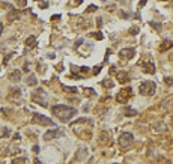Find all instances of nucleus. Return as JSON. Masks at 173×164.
Segmentation results:
<instances>
[{"mask_svg":"<svg viewBox=\"0 0 173 164\" xmlns=\"http://www.w3.org/2000/svg\"><path fill=\"white\" fill-rule=\"evenodd\" d=\"M96 9H98L96 6H89V8H87V11H86V12H87V14H90V12H95Z\"/></svg>","mask_w":173,"mask_h":164,"instance_id":"obj_26","label":"nucleus"},{"mask_svg":"<svg viewBox=\"0 0 173 164\" xmlns=\"http://www.w3.org/2000/svg\"><path fill=\"white\" fill-rule=\"evenodd\" d=\"M83 122H87V119L86 118H80V119H77L74 124H83Z\"/></svg>","mask_w":173,"mask_h":164,"instance_id":"obj_27","label":"nucleus"},{"mask_svg":"<svg viewBox=\"0 0 173 164\" xmlns=\"http://www.w3.org/2000/svg\"><path fill=\"white\" fill-rule=\"evenodd\" d=\"M118 81L122 83V84L128 83V81H129V74L125 72V71H119V72H118Z\"/></svg>","mask_w":173,"mask_h":164,"instance_id":"obj_11","label":"nucleus"},{"mask_svg":"<svg viewBox=\"0 0 173 164\" xmlns=\"http://www.w3.org/2000/svg\"><path fill=\"white\" fill-rule=\"evenodd\" d=\"M74 2H75V5H80V3H81V0H74Z\"/></svg>","mask_w":173,"mask_h":164,"instance_id":"obj_38","label":"nucleus"},{"mask_svg":"<svg viewBox=\"0 0 173 164\" xmlns=\"http://www.w3.org/2000/svg\"><path fill=\"white\" fill-rule=\"evenodd\" d=\"M122 17H123V18H129V14H128V12H125V11H123V12H122Z\"/></svg>","mask_w":173,"mask_h":164,"instance_id":"obj_33","label":"nucleus"},{"mask_svg":"<svg viewBox=\"0 0 173 164\" xmlns=\"http://www.w3.org/2000/svg\"><path fill=\"white\" fill-rule=\"evenodd\" d=\"M102 86L104 87H113V81L110 80V78H106V80H102Z\"/></svg>","mask_w":173,"mask_h":164,"instance_id":"obj_20","label":"nucleus"},{"mask_svg":"<svg viewBox=\"0 0 173 164\" xmlns=\"http://www.w3.org/2000/svg\"><path fill=\"white\" fill-rule=\"evenodd\" d=\"M172 125H173V118H172Z\"/></svg>","mask_w":173,"mask_h":164,"instance_id":"obj_39","label":"nucleus"},{"mask_svg":"<svg viewBox=\"0 0 173 164\" xmlns=\"http://www.w3.org/2000/svg\"><path fill=\"white\" fill-rule=\"evenodd\" d=\"M152 130H154V131H156V133H161V131H164V125H162V124H160V122H156V124H154V125H152Z\"/></svg>","mask_w":173,"mask_h":164,"instance_id":"obj_15","label":"nucleus"},{"mask_svg":"<svg viewBox=\"0 0 173 164\" xmlns=\"http://www.w3.org/2000/svg\"><path fill=\"white\" fill-rule=\"evenodd\" d=\"M129 33H131V35H135V33H139V27H133V29L129 30Z\"/></svg>","mask_w":173,"mask_h":164,"instance_id":"obj_29","label":"nucleus"},{"mask_svg":"<svg viewBox=\"0 0 173 164\" xmlns=\"http://www.w3.org/2000/svg\"><path fill=\"white\" fill-rule=\"evenodd\" d=\"M96 23H98V26H99V27H101V24H102V20H101V18H98V20H96Z\"/></svg>","mask_w":173,"mask_h":164,"instance_id":"obj_36","label":"nucleus"},{"mask_svg":"<svg viewBox=\"0 0 173 164\" xmlns=\"http://www.w3.org/2000/svg\"><path fill=\"white\" fill-rule=\"evenodd\" d=\"M131 95H133V91H131V87H125V89H122V91L118 93L116 99H118L119 102H127L128 99L131 98Z\"/></svg>","mask_w":173,"mask_h":164,"instance_id":"obj_6","label":"nucleus"},{"mask_svg":"<svg viewBox=\"0 0 173 164\" xmlns=\"http://www.w3.org/2000/svg\"><path fill=\"white\" fill-rule=\"evenodd\" d=\"M12 56H14V53H9V54L5 57V59H3V63H5V65H8V62L11 60V57H12Z\"/></svg>","mask_w":173,"mask_h":164,"instance_id":"obj_24","label":"nucleus"},{"mask_svg":"<svg viewBox=\"0 0 173 164\" xmlns=\"http://www.w3.org/2000/svg\"><path fill=\"white\" fill-rule=\"evenodd\" d=\"M134 54H135V50H134V48H123V50L119 51V56L122 57V59H125V60L133 59Z\"/></svg>","mask_w":173,"mask_h":164,"instance_id":"obj_8","label":"nucleus"},{"mask_svg":"<svg viewBox=\"0 0 173 164\" xmlns=\"http://www.w3.org/2000/svg\"><path fill=\"white\" fill-rule=\"evenodd\" d=\"M44 93V91H38V92H36L35 95H33V101L35 102H38V104H41V105H42V107H47V101H45V97H42V98H41V95H42Z\"/></svg>","mask_w":173,"mask_h":164,"instance_id":"obj_9","label":"nucleus"},{"mask_svg":"<svg viewBox=\"0 0 173 164\" xmlns=\"http://www.w3.org/2000/svg\"><path fill=\"white\" fill-rule=\"evenodd\" d=\"M9 80L11 81H20L21 80V72L20 71H12L11 74H9Z\"/></svg>","mask_w":173,"mask_h":164,"instance_id":"obj_14","label":"nucleus"},{"mask_svg":"<svg viewBox=\"0 0 173 164\" xmlns=\"http://www.w3.org/2000/svg\"><path fill=\"white\" fill-rule=\"evenodd\" d=\"M14 163H26V158H17V160H14Z\"/></svg>","mask_w":173,"mask_h":164,"instance_id":"obj_31","label":"nucleus"},{"mask_svg":"<svg viewBox=\"0 0 173 164\" xmlns=\"http://www.w3.org/2000/svg\"><path fill=\"white\" fill-rule=\"evenodd\" d=\"M27 84H29V86H36V84H38V80H36V77H35V75H29V78H27Z\"/></svg>","mask_w":173,"mask_h":164,"instance_id":"obj_17","label":"nucleus"},{"mask_svg":"<svg viewBox=\"0 0 173 164\" xmlns=\"http://www.w3.org/2000/svg\"><path fill=\"white\" fill-rule=\"evenodd\" d=\"M86 95H95V91H92V89H86Z\"/></svg>","mask_w":173,"mask_h":164,"instance_id":"obj_30","label":"nucleus"},{"mask_svg":"<svg viewBox=\"0 0 173 164\" xmlns=\"http://www.w3.org/2000/svg\"><path fill=\"white\" fill-rule=\"evenodd\" d=\"M133 142H134V136L131 134V133H122L119 137V145L120 147H128L133 145Z\"/></svg>","mask_w":173,"mask_h":164,"instance_id":"obj_4","label":"nucleus"},{"mask_svg":"<svg viewBox=\"0 0 173 164\" xmlns=\"http://www.w3.org/2000/svg\"><path fill=\"white\" fill-rule=\"evenodd\" d=\"M146 2H148V0H140V8H143L146 5Z\"/></svg>","mask_w":173,"mask_h":164,"instance_id":"obj_35","label":"nucleus"},{"mask_svg":"<svg viewBox=\"0 0 173 164\" xmlns=\"http://www.w3.org/2000/svg\"><path fill=\"white\" fill-rule=\"evenodd\" d=\"M32 124H38V125L48 126V125H53V120L48 119V118H47V116H44V114L35 113V114H33V118H32Z\"/></svg>","mask_w":173,"mask_h":164,"instance_id":"obj_3","label":"nucleus"},{"mask_svg":"<svg viewBox=\"0 0 173 164\" xmlns=\"http://www.w3.org/2000/svg\"><path fill=\"white\" fill-rule=\"evenodd\" d=\"M54 116H57L60 120H69L71 118H74L77 114V110L74 107H69V105H53L51 108Z\"/></svg>","mask_w":173,"mask_h":164,"instance_id":"obj_1","label":"nucleus"},{"mask_svg":"<svg viewBox=\"0 0 173 164\" xmlns=\"http://www.w3.org/2000/svg\"><path fill=\"white\" fill-rule=\"evenodd\" d=\"M63 136V130L62 128H56V130H50L44 134V140H51L56 139V137H62Z\"/></svg>","mask_w":173,"mask_h":164,"instance_id":"obj_7","label":"nucleus"},{"mask_svg":"<svg viewBox=\"0 0 173 164\" xmlns=\"http://www.w3.org/2000/svg\"><path fill=\"white\" fill-rule=\"evenodd\" d=\"M83 42H85V41H83V39H78V41L75 42V47H78V45H81V44H83Z\"/></svg>","mask_w":173,"mask_h":164,"instance_id":"obj_34","label":"nucleus"},{"mask_svg":"<svg viewBox=\"0 0 173 164\" xmlns=\"http://www.w3.org/2000/svg\"><path fill=\"white\" fill-rule=\"evenodd\" d=\"M164 83L167 86H173V78L172 77H164Z\"/></svg>","mask_w":173,"mask_h":164,"instance_id":"obj_23","label":"nucleus"},{"mask_svg":"<svg viewBox=\"0 0 173 164\" xmlns=\"http://www.w3.org/2000/svg\"><path fill=\"white\" fill-rule=\"evenodd\" d=\"M35 44H36V38L35 36H29L27 41H26V45L27 47H35Z\"/></svg>","mask_w":173,"mask_h":164,"instance_id":"obj_16","label":"nucleus"},{"mask_svg":"<svg viewBox=\"0 0 173 164\" xmlns=\"http://www.w3.org/2000/svg\"><path fill=\"white\" fill-rule=\"evenodd\" d=\"M149 26H152V27H154L155 30H160V29L162 27V24H161V23H156V21H151Z\"/></svg>","mask_w":173,"mask_h":164,"instance_id":"obj_19","label":"nucleus"},{"mask_svg":"<svg viewBox=\"0 0 173 164\" xmlns=\"http://www.w3.org/2000/svg\"><path fill=\"white\" fill-rule=\"evenodd\" d=\"M125 116H137V110L127 108V110H125Z\"/></svg>","mask_w":173,"mask_h":164,"instance_id":"obj_18","label":"nucleus"},{"mask_svg":"<svg viewBox=\"0 0 173 164\" xmlns=\"http://www.w3.org/2000/svg\"><path fill=\"white\" fill-rule=\"evenodd\" d=\"M63 91L68 93H77V87H71V86H65Z\"/></svg>","mask_w":173,"mask_h":164,"instance_id":"obj_21","label":"nucleus"},{"mask_svg":"<svg viewBox=\"0 0 173 164\" xmlns=\"http://www.w3.org/2000/svg\"><path fill=\"white\" fill-rule=\"evenodd\" d=\"M87 157V147H80V151L75 154V160L80 163V161H85Z\"/></svg>","mask_w":173,"mask_h":164,"instance_id":"obj_10","label":"nucleus"},{"mask_svg":"<svg viewBox=\"0 0 173 164\" xmlns=\"http://www.w3.org/2000/svg\"><path fill=\"white\" fill-rule=\"evenodd\" d=\"M15 18H18V15H15V11H11V12H9V17H8V21H14Z\"/></svg>","mask_w":173,"mask_h":164,"instance_id":"obj_22","label":"nucleus"},{"mask_svg":"<svg viewBox=\"0 0 173 164\" xmlns=\"http://www.w3.org/2000/svg\"><path fill=\"white\" fill-rule=\"evenodd\" d=\"M99 71H101V66H96L95 69H93V74H95V75H96V74H98Z\"/></svg>","mask_w":173,"mask_h":164,"instance_id":"obj_32","label":"nucleus"},{"mask_svg":"<svg viewBox=\"0 0 173 164\" xmlns=\"http://www.w3.org/2000/svg\"><path fill=\"white\" fill-rule=\"evenodd\" d=\"M90 36H93V38H98V39H102V33H90Z\"/></svg>","mask_w":173,"mask_h":164,"instance_id":"obj_28","label":"nucleus"},{"mask_svg":"<svg viewBox=\"0 0 173 164\" xmlns=\"http://www.w3.org/2000/svg\"><path fill=\"white\" fill-rule=\"evenodd\" d=\"M2 32H3V24L0 23V35H2Z\"/></svg>","mask_w":173,"mask_h":164,"instance_id":"obj_37","label":"nucleus"},{"mask_svg":"<svg viewBox=\"0 0 173 164\" xmlns=\"http://www.w3.org/2000/svg\"><path fill=\"white\" fill-rule=\"evenodd\" d=\"M170 48H173V42L170 39H164V41L161 42V45H160V51L161 53H164V51L170 50Z\"/></svg>","mask_w":173,"mask_h":164,"instance_id":"obj_12","label":"nucleus"},{"mask_svg":"<svg viewBox=\"0 0 173 164\" xmlns=\"http://www.w3.org/2000/svg\"><path fill=\"white\" fill-rule=\"evenodd\" d=\"M110 142V136H108V131H102L101 136H99V145H108Z\"/></svg>","mask_w":173,"mask_h":164,"instance_id":"obj_13","label":"nucleus"},{"mask_svg":"<svg viewBox=\"0 0 173 164\" xmlns=\"http://www.w3.org/2000/svg\"><path fill=\"white\" fill-rule=\"evenodd\" d=\"M102 2H106V0H102Z\"/></svg>","mask_w":173,"mask_h":164,"instance_id":"obj_40","label":"nucleus"},{"mask_svg":"<svg viewBox=\"0 0 173 164\" xmlns=\"http://www.w3.org/2000/svg\"><path fill=\"white\" fill-rule=\"evenodd\" d=\"M140 66L143 68V71H145V72H148V74H154V72H155V65H154V62H152L151 57H149V59H148V57L141 59Z\"/></svg>","mask_w":173,"mask_h":164,"instance_id":"obj_5","label":"nucleus"},{"mask_svg":"<svg viewBox=\"0 0 173 164\" xmlns=\"http://www.w3.org/2000/svg\"><path fill=\"white\" fill-rule=\"evenodd\" d=\"M15 3H17L18 5V6H26V3H27V2H26V0H15Z\"/></svg>","mask_w":173,"mask_h":164,"instance_id":"obj_25","label":"nucleus"},{"mask_svg":"<svg viewBox=\"0 0 173 164\" xmlns=\"http://www.w3.org/2000/svg\"><path fill=\"white\" fill-rule=\"evenodd\" d=\"M155 83L154 81H143L140 84V93L145 95V97H152V95L155 93Z\"/></svg>","mask_w":173,"mask_h":164,"instance_id":"obj_2","label":"nucleus"}]
</instances>
